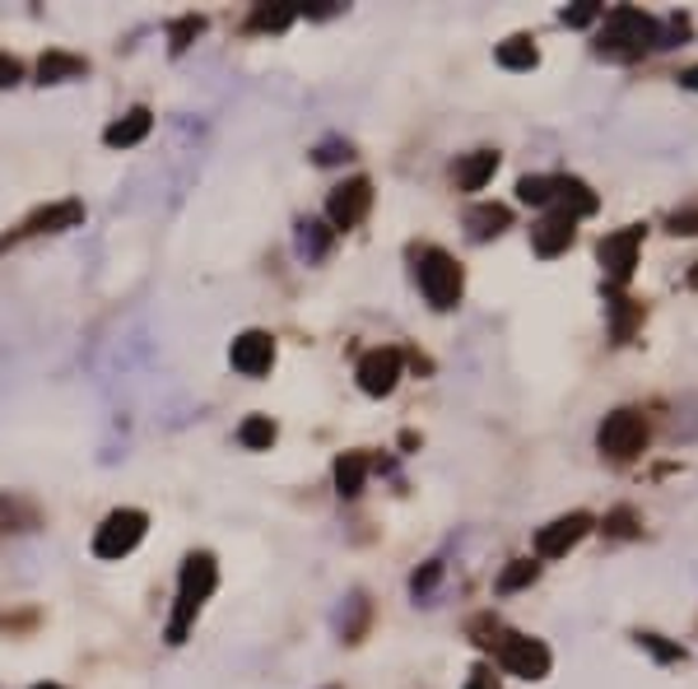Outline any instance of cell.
Masks as SVG:
<instances>
[{"label":"cell","instance_id":"21","mask_svg":"<svg viewBox=\"0 0 698 689\" xmlns=\"http://www.w3.org/2000/svg\"><path fill=\"white\" fill-rule=\"evenodd\" d=\"M280 438V429H275V419L270 415H252V419H242V429H238V442L247 452H270V442Z\"/></svg>","mask_w":698,"mask_h":689},{"label":"cell","instance_id":"8","mask_svg":"<svg viewBox=\"0 0 698 689\" xmlns=\"http://www.w3.org/2000/svg\"><path fill=\"white\" fill-rule=\"evenodd\" d=\"M643 233H647L643 225H628V229H619V233H605V238H601L596 257H601V265H605V275H611V284H628V280H634Z\"/></svg>","mask_w":698,"mask_h":689},{"label":"cell","instance_id":"28","mask_svg":"<svg viewBox=\"0 0 698 689\" xmlns=\"http://www.w3.org/2000/svg\"><path fill=\"white\" fill-rule=\"evenodd\" d=\"M689 19L685 14H670L666 24H657V48H685V38H689Z\"/></svg>","mask_w":698,"mask_h":689},{"label":"cell","instance_id":"18","mask_svg":"<svg viewBox=\"0 0 698 689\" xmlns=\"http://www.w3.org/2000/svg\"><path fill=\"white\" fill-rule=\"evenodd\" d=\"M466 229L476 242H489V238H499L503 229H512V210L508 206H476L466 215Z\"/></svg>","mask_w":698,"mask_h":689},{"label":"cell","instance_id":"32","mask_svg":"<svg viewBox=\"0 0 698 689\" xmlns=\"http://www.w3.org/2000/svg\"><path fill=\"white\" fill-rule=\"evenodd\" d=\"M601 14V6H592V0H582V6H573V10H564V14H559V19H564V24L569 29H587L592 24V19Z\"/></svg>","mask_w":698,"mask_h":689},{"label":"cell","instance_id":"1","mask_svg":"<svg viewBox=\"0 0 698 689\" xmlns=\"http://www.w3.org/2000/svg\"><path fill=\"white\" fill-rule=\"evenodd\" d=\"M652 48H657V19L634 10V6L611 10V19H605V29L596 38V56L601 61H619V65L638 61Z\"/></svg>","mask_w":698,"mask_h":689},{"label":"cell","instance_id":"39","mask_svg":"<svg viewBox=\"0 0 698 689\" xmlns=\"http://www.w3.org/2000/svg\"><path fill=\"white\" fill-rule=\"evenodd\" d=\"M33 689H65V685H33Z\"/></svg>","mask_w":698,"mask_h":689},{"label":"cell","instance_id":"7","mask_svg":"<svg viewBox=\"0 0 698 689\" xmlns=\"http://www.w3.org/2000/svg\"><path fill=\"white\" fill-rule=\"evenodd\" d=\"M373 210V182L368 177H350V182H341L331 196H326V219H331V233L341 229H358Z\"/></svg>","mask_w":698,"mask_h":689},{"label":"cell","instance_id":"13","mask_svg":"<svg viewBox=\"0 0 698 689\" xmlns=\"http://www.w3.org/2000/svg\"><path fill=\"white\" fill-rule=\"evenodd\" d=\"M573 238H577V219H569V215H545L540 225L531 229V248H535V257H559V252H569L573 248Z\"/></svg>","mask_w":698,"mask_h":689},{"label":"cell","instance_id":"12","mask_svg":"<svg viewBox=\"0 0 698 689\" xmlns=\"http://www.w3.org/2000/svg\"><path fill=\"white\" fill-rule=\"evenodd\" d=\"M84 219V206L80 201H56V206H48V210H38V215H29L24 225H19V233H10L0 248H10V242H19V238H38V233H61V229H75Z\"/></svg>","mask_w":698,"mask_h":689},{"label":"cell","instance_id":"17","mask_svg":"<svg viewBox=\"0 0 698 689\" xmlns=\"http://www.w3.org/2000/svg\"><path fill=\"white\" fill-rule=\"evenodd\" d=\"M499 173V149H476L470 159L457 164V187L461 191H485V182Z\"/></svg>","mask_w":698,"mask_h":689},{"label":"cell","instance_id":"36","mask_svg":"<svg viewBox=\"0 0 698 689\" xmlns=\"http://www.w3.org/2000/svg\"><path fill=\"white\" fill-rule=\"evenodd\" d=\"M466 689H499V680H493V676L485 671V666H480V671L470 676V685H466Z\"/></svg>","mask_w":698,"mask_h":689},{"label":"cell","instance_id":"20","mask_svg":"<svg viewBox=\"0 0 698 689\" xmlns=\"http://www.w3.org/2000/svg\"><path fill=\"white\" fill-rule=\"evenodd\" d=\"M331 225H322V219H303L299 225V252H303V261L312 265V261H322L326 252H331Z\"/></svg>","mask_w":698,"mask_h":689},{"label":"cell","instance_id":"22","mask_svg":"<svg viewBox=\"0 0 698 689\" xmlns=\"http://www.w3.org/2000/svg\"><path fill=\"white\" fill-rule=\"evenodd\" d=\"M535 61H540V52H535V42L531 38H508V42H499V65L503 71H535Z\"/></svg>","mask_w":698,"mask_h":689},{"label":"cell","instance_id":"40","mask_svg":"<svg viewBox=\"0 0 698 689\" xmlns=\"http://www.w3.org/2000/svg\"><path fill=\"white\" fill-rule=\"evenodd\" d=\"M331 689H335V685H331Z\"/></svg>","mask_w":698,"mask_h":689},{"label":"cell","instance_id":"3","mask_svg":"<svg viewBox=\"0 0 698 689\" xmlns=\"http://www.w3.org/2000/svg\"><path fill=\"white\" fill-rule=\"evenodd\" d=\"M419 289H424V299H429L438 313L457 307L461 303V265H457V257H447L442 248H424L419 252Z\"/></svg>","mask_w":698,"mask_h":689},{"label":"cell","instance_id":"11","mask_svg":"<svg viewBox=\"0 0 698 689\" xmlns=\"http://www.w3.org/2000/svg\"><path fill=\"white\" fill-rule=\"evenodd\" d=\"M229 359L238 373L261 377V373H270V364H275V336H270V331H242L229 349Z\"/></svg>","mask_w":698,"mask_h":689},{"label":"cell","instance_id":"6","mask_svg":"<svg viewBox=\"0 0 698 689\" xmlns=\"http://www.w3.org/2000/svg\"><path fill=\"white\" fill-rule=\"evenodd\" d=\"M647 442V419L638 410H615L605 415V425L596 434V448L611 457V461H634Z\"/></svg>","mask_w":698,"mask_h":689},{"label":"cell","instance_id":"38","mask_svg":"<svg viewBox=\"0 0 698 689\" xmlns=\"http://www.w3.org/2000/svg\"><path fill=\"white\" fill-rule=\"evenodd\" d=\"M685 284H689V289H698V265H694V271L685 275Z\"/></svg>","mask_w":698,"mask_h":689},{"label":"cell","instance_id":"31","mask_svg":"<svg viewBox=\"0 0 698 689\" xmlns=\"http://www.w3.org/2000/svg\"><path fill=\"white\" fill-rule=\"evenodd\" d=\"M438 577H442V564L434 560V564H424L415 577H410V587H415V596H429L434 587H438Z\"/></svg>","mask_w":698,"mask_h":689},{"label":"cell","instance_id":"4","mask_svg":"<svg viewBox=\"0 0 698 689\" xmlns=\"http://www.w3.org/2000/svg\"><path fill=\"white\" fill-rule=\"evenodd\" d=\"M489 648L499 653L503 671L522 676V680H545V676H550V666H554V657H550L545 643H540V638H527V634H508V629H499V638H493Z\"/></svg>","mask_w":698,"mask_h":689},{"label":"cell","instance_id":"35","mask_svg":"<svg viewBox=\"0 0 698 689\" xmlns=\"http://www.w3.org/2000/svg\"><path fill=\"white\" fill-rule=\"evenodd\" d=\"M19 80H24V65H19L14 56L0 52V88H14Z\"/></svg>","mask_w":698,"mask_h":689},{"label":"cell","instance_id":"14","mask_svg":"<svg viewBox=\"0 0 698 689\" xmlns=\"http://www.w3.org/2000/svg\"><path fill=\"white\" fill-rule=\"evenodd\" d=\"M554 201H559V215H569V219H587L601 210L596 191L582 177H554Z\"/></svg>","mask_w":698,"mask_h":689},{"label":"cell","instance_id":"25","mask_svg":"<svg viewBox=\"0 0 698 689\" xmlns=\"http://www.w3.org/2000/svg\"><path fill=\"white\" fill-rule=\"evenodd\" d=\"M611 313H615V341L624 345L628 336H634V326L643 322V303H628V299H611Z\"/></svg>","mask_w":698,"mask_h":689},{"label":"cell","instance_id":"26","mask_svg":"<svg viewBox=\"0 0 698 689\" xmlns=\"http://www.w3.org/2000/svg\"><path fill=\"white\" fill-rule=\"evenodd\" d=\"M517 201L550 206L554 201V177H522V182H517Z\"/></svg>","mask_w":698,"mask_h":689},{"label":"cell","instance_id":"15","mask_svg":"<svg viewBox=\"0 0 698 689\" xmlns=\"http://www.w3.org/2000/svg\"><path fill=\"white\" fill-rule=\"evenodd\" d=\"M149 126H154V113L149 107H131L126 117H117L107 131H103V140L112 145V149H131V145H140L145 136H149Z\"/></svg>","mask_w":698,"mask_h":689},{"label":"cell","instance_id":"23","mask_svg":"<svg viewBox=\"0 0 698 689\" xmlns=\"http://www.w3.org/2000/svg\"><path fill=\"white\" fill-rule=\"evenodd\" d=\"M299 19L294 6H257L252 19H247V29H257V33H284L289 24Z\"/></svg>","mask_w":698,"mask_h":689},{"label":"cell","instance_id":"30","mask_svg":"<svg viewBox=\"0 0 698 689\" xmlns=\"http://www.w3.org/2000/svg\"><path fill=\"white\" fill-rule=\"evenodd\" d=\"M605 536H638V513H634V508H615V513L605 518Z\"/></svg>","mask_w":698,"mask_h":689},{"label":"cell","instance_id":"37","mask_svg":"<svg viewBox=\"0 0 698 689\" xmlns=\"http://www.w3.org/2000/svg\"><path fill=\"white\" fill-rule=\"evenodd\" d=\"M680 88H694V94H698V65H689V71H680Z\"/></svg>","mask_w":698,"mask_h":689},{"label":"cell","instance_id":"9","mask_svg":"<svg viewBox=\"0 0 698 689\" xmlns=\"http://www.w3.org/2000/svg\"><path fill=\"white\" fill-rule=\"evenodd\" d=\"M400 368H405V354L400 349H368L358 359V392L364 396H392L400 383Z\"/></svg>","mask_w":698,"mask_h":689},{"label":"cell","instance_id":"5","mask_svg":"<svg viewBox=\"0 0 698 689\" xmlns=\"http://www.w3.org/2000/svg\"><path fill=\"white\" fill-rule=\"evenodd\" d=\"M145 531H149V518L140 508H117V513L103 518L98 536H94V554L98 560H122V554H131L145 541Z\"/></svg>","mask_w":698,"mask_h":689},{"label":"cell","instance_id":"10","mask_svg":"<svg viewBox=\"0 0 698 689\" xmlns=\"http://www.w3.org/2000/svg\"><path fill=\"white\" fill-rule=\"evenodd\" d=\"M596 526L592 513H564V518H554L550 526H540L535 531V550H540V560H559V554H569L587 531Z\"/></svg>","mask_w":698,"mask_h":689},{"label":"cell","instance_id":"34","mask_svg":"<svg viewBox=\"0 0 698 689\" xmlns=\"http://www.w3.org/2000/svg\"><path fill=\"white\" fill-rule=\"evenodd\" d=\"M350 154H354V149H350L345 140H326V145H317V154H312V159H317V164L326 168V164H345Z\"/></svg>","mask_w":698,"mask_h":689},{"label":"cell","instance_id":"24","mask_svg":"<svg viewBox=\"0 0 698 689\" xmlns=\"http://www.w3.org/2000/svg\"><path fill=\"white\" fill-rule=\"evenodd\" d=\"M200 33H206V19H200V14H183V19H177V24L168 29V52H173V56H183Z\"/></svg>","mask_w":698,"mask_h":689},{"label":"cell","instance_id":"16","mask_svg":"<svg viewBox=\"0 0 698 689\" xmlns=\"http://www.w3.org/2000/svg\"><path fill=\"white\" fill-rule=\"evenodd\" d=\"M368 466L373 461L364 452H341V457H335V494H341V499H358V494H364Z\"/></svg>","mask_w":698,"mask_h":689},{"label":"cell","instance_id":"2","mask_svg":"<svg viewBox=\"0 0 698 689\" xmlns=\"http://www.w3.org/2000/svg\"><path fill=\"white\" fill-rule=\"evenodd\" d=\"M215 583H219V564H215V554H206V550L187 554L183 577H177V606H173V619H168V643H183V638H187L191 619L200 615V606L210 602Z\"/></svg>","mask_w":698,"mask_h":689},{"label":"cell","instance_id":"19","mask_svg":"<svg viewBox=\"0 0 698 689\" xmlns=\"http://www.w3.org/2000/svg\"><path fill=\"white\" fill-rule=\"evenodd\" d=\"M88 71L84 56H71V52H48L38 61V84H61V80H80Z\"/></svg>","mask_w":698,"mask_h":689},{"label":"cell","instance_id":"27","mask_svg":"<svg viewBox=\"0 0 698 689\" xmlns=\"http://www.w3.org/2000/svg\"><path fill=\"white\" fill-rule=\"evenodd\" d=\"M540 577V564L535 560H512V568L499 577V592H522Z\"/></svg>","mask_w":698,"mask_h":689},{"label":"cell","instance_id":"33","mask_svg":"<svg viewBox=\"0 0 698 689\" xmlns=\"http://www.w3.org/2000/svg\"><path fill=\"white\" fill-rule=\"evenodd\" d=\"M670 233H685V238H698V206H685L670 215Z\"/></svg>","mask_w":698,"mask_h":689},{"label":"cell","instance_id":"29","mask_svg":"<svg viewBox=\"0 0 698 689\" xmlns=\"http://www.w3.org/2000/svg\"><path fill=\"white\" fill-rule=\"evenodd\" d=\"M638 648H647L657 661H685V648H680V643H666L661 634H638Z\"/></svg>","mask_w":698,"mask_h":689}]
</instances>
